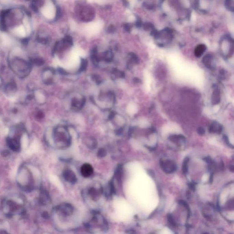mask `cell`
<instances>
[{"instance_id": "obj_1", "label": "cell", "mask_w": 234, "mask_h": 234, "mask_svg": "<svg viewBox=\"0 0 234 234\" xmlns=\"http://www.w3.org/2000/svg\"><path fill=\"white\" fill-rule=\"evenodd\" d=\"M10 65L12 70L21 78L29 75L32 68L31 63L25 59L17 57L11 59Z\"/></svg>"}, {"instance_id": "obj_2", "label": "cell", "mask_w": 234, "mask_h": 234, "mask_svg": "<svg viewBox=\"0 0 234 234\" xmlns=\"http://www.w3.org/2000/svg\"><path fill=\"white\" fill-rule=\"evenodd\" d=\"M17 181L20 187L25 190L32 189L34 184V178L32 173L28 168L23 167L19 170L17 176Z\"/></svg>"}, {"instance_id": "obj_3", "label": "cell", "mask_w": 234, "mask_h": 234, "mask_svg": "<svg viewBox=\"0 0 234 234\" xmlns=\"http://www.w3.org/2000/svg\"><path fill=\"white\" fill-rule=\"evenodd\" d=\"M22 205L17 202L16 201L12 199H7L4 202L3 210L6 214L13 216L19 209H21Z\"/></svg>"}, {"instance_id": "obj_4", "label": "cell", "mask_w": 234, "mask_h": 234, "mask_svg": "<svg viewBox=\"0 0 234 234\" xmlns=\"http://www.w3.org/2000/svg\"><path fill=\"white\" fill-rule=\"evenodd\" d=\"M160 165L162 170L166 173H175L177 170L176 164L172 160H163L161 159L160 161Z\"/></svg>"}, {"instance_id": "obj_5", "label": "cell", "mask_w": 234, "mask_h": 234, "mask_svg": "<svg viewBox=\"0 0 234 234\" xmlns=\"http://www.w3.org/2000/svg\"><path fill=\"white\" fill-rule=\"evenodd\" d=\"M20 135L18 136L16 135L11 137H9L7 139V145L9 148L13 151H19L21 148V143H20Z\"/></svg>"}, {"instance_id": "obj_6", "label": "cell", "mask_w": 234, "mask_h": 234, "mask_svg": "<svg viewBox=\"0 0 234 234\" xmlns=\"http://www.w3.org/2000/svg\"><path fill=\"white\" fill-rule=\"evenodd\" d=\"M54 72L52 69L46 68L43 72L42 79L43 82L46 84H50L52 81L53 76Z\"/></svg>"}, {"instance_id": "obj_7", "label": "cell", "mask_w": 234, "mask_h": 234, "mask_svg": "<svg viewBox=\"0 0 234 234\" xmlns=\"http://www.w3.org/2000/svg\"><path fill=\"white\" fill-rule=\"evenodd\" d=\"M221 91L218 87L215 86L211 95V103L213 105H217L221 102Z\"/></svg>"}, {"instance_id": "obj_8", "label": "cell", "mask_w": 234, "mask_h": 234, "mask_svg": "<svg viewBox=\"0 0 234 234\" xmlns=\"http://www.w3.org/2000/svg\"><path fill=\"white\" fill-rule=\"evenodd\" d=\"M80 172L81 174L84 177H89L93 173V168L89 164L85 163L81 166Z\"/></svg>"}, {"instance_id": "obj_9", "label": "cell", "mask_w": 234, "mask_h": 234, "mask_svg": "<svg viewBox=\"0 0 234 234\" xmlns=\"http://www.w3.org/2000/svg\"><path fill=\"white\" fill-rule=\"evenodd\" d=\"M63 176L65 179L69 183L75 184L77 181L75 174L71 170H65L64 172Z\"/></svg>"}, {"instance_id": "obj_10", "label": "cell", "mask_w": 234, "mask_h": 234, "mask_svg": "<svg viewBox=\"0 0 234 234\" xmlns=\"http://www.w3.org/2000/svg\"><path fill=\"white\" fill-rule=\"evenodd\" d=\"M213 58L211 54H207L203 57L202 62L205 67L210 70H214V65H213Z\"/></svg>"}, {"instance_id": "obj_11", "label": "cell", "mask_w": 234, "mask_h": 234, "mask_svg": "<svg viewBox=\"0 0 234 234\" xmlns=\"http://www.w3.org/2000/svg\"><path fill=\"white\" fill-rule=\"evenodd\" d=\"M17 89L15 84L13 82H10L5 87L4 92L7 96L12 97L15 94L17 90Z\"/></svg>"}, {"instance_id": "obj_12", "label": "cell", "mask_w": 234, "mask_h": 234, "mask_svg": "<svg viewBox=\"0 0 234 234\" xmlns=\"http://www.w3.org/2000/svg\"><path fill=\"white\" fill-rule=\"evenodd\" d=\"M66 130L65 129H63L61 130V131H59V129H57L56 132H55V136L56 139H57L59 142L60 141H64V142H69V138H68V135L65 131Z\"/></svg>"}, {"instance_id": "obj_13", "label": "cell", "mask_w": 234, "mask_h": 234, "mask_svg": "<svg viewBox=\"0 0 234 234\" xmlns=\"http://www.w3.org/2000/svg\"><path fill=\"white\" fill-rule=\"evenodd\" d=\"M222 126L216 121L212 123L209 128L210 133L220 134L222 131Z\"/></svg>"}, {"instance_id": "obj_14", "label": "cell", "mask_w": 234, "mask_h": 234, "mask_svg": "<svg viewBox=\"0 0 234 234\" xmlns=\"http://www.w3.org/2000/svg\"><path fill=\"white\" fill-rule=\"evenodd\" d=\"M207 47L206 45L203 44H201L198 45L195 48V54L196 57H200L206 50Z\"/></svg>"}, {"instance_id": "obj_15", "label": "cell", "mask_w": 234, "mask_h": 234, "mask_svg": "<svg viewBox=\"0 0 234 234\" xmlns=\"http://www.w3.org/2000/svg\"><path fill=\"white\" fill-rule=\"evenodd\" d=\"M58 210H60L63 214L67 215H70L72 212V206L67 204L61 205L59 206Z\"/></svg>"}, {"instance_id": "obj_16", "label": "cell", "mask_w": 234, "mask_h": 234, "mask_svg": "<svg viewBox=\"0 0 234 234\" xmlns=\"http://www.w3.org/2000/svg\"><path fill=\"white\" fill-rule=\"evenodd\" d=\"M43 13L47 18H52L54 15V11L52 6L50 5L46 6L43 10Z\"/></svg>"}, {"instance_id": "obj_17", "label": "cell", "mask_w": 234, "mask_h": 234, "mask_svg": "<svg viewBox=\"0 0 234 234\" xmlns=\"http://www.w3.org/2000/svg\"><path fill=\"white\" fill-rule=\"evenodd\" d=\"M169 139L174 143L179 144L181 141H184L185 140V137L181 135H173L169 137Z\"/></svg>"}, {"instance_id": "obj_18", "label": "cell", "mask_w": 234, "mask_h": 234, "mask_svg": "<svg viewBox=\"0 0 234 234\" xmlns=\"http://www.w3.org/2000/svg\"><path fill=\"white\" fill-rule=\"evenodd\" d=\"M129 60L128 65L129 67H132L134 65L138 63L139 60L137 56L134 53L129 54Z\"/></svg>"}, {"instance_id": "obj_19", "label": "cell", "mask_w": 234, "mask_h": 234, "mask_svg": "<svg viewBox=\"0 0 234 234\" xmlns=\"http://www.w3.org/2000/svg\"><path fill=\"white\" fill-rule=\"evenodd\" d=\"M15 32L17 35L20 37H25L26 35V31L23 26H20L16 28Z\"/></svg>"}, {"instance_id": "obj_20", "label": "cell", "mask_w": 234, "mask_h": 234, "mask_svg": "<svg viewBox=\"0 0 234 234\" xmlns=\"http://www.w3.org/2000/svg\"><path fill=\"white\" fill-rule=\"evenodd\" d=\"M189 161V158L188 157H186L184 160L183 167H182V171H183V173L184 175L186 174L188 172V163Z\"/></svg>"}, {"instance_id": "obj_21", "label": "cell", "mask_w": 234, "mask_h": 234, "mask_svg": "<svg viewBox=\"0 0 234 234\" xmlns=\"http://www.w3.org/2000/svg\"><path fill=\"white\" fill-rule=\"evenodd\" d=\"M35 98L36 101L39 103H42L44 101V96L42 93L39 91H36L35 93Z\"/></svg>"}, {"instance_id": "obj_22", "label": "cell", "mask_w": 234, "mask_h": 234, "mask_svg": "<svg viewBox=\"0 0 234 234\" xmlns=\"http://www.w3.org/2000/svg\"><path fill=\"white\" fill-rule=\"evenodd\" d=\"M178 203L180 205H183L184 207H185L186 209H187L188 211V218H189L190 217V214H191V211H190V208H189L188 203L185 201L183 200H180L178 201Z\"/></svg>"}, {"instance_id": "obj_23", "label": "cell", "mask_w": 234, "mask_h": 234, "mask_svg": "<svg viewBox=\"0 0 234 234\" xmlns=\"http://www.w3.org/2000/svg\"><path fill=\"white\" fill-rule=\"evenodd\" d=\"M225 6L230 11L233 12V0H225Z\"/></svg>"}, {"instance_id": "obj_24", "label": "cell", "mask_w": 234, "mask_h": 234, "mask_svg": "<svg viewBox=\"0 0 234 234\" xmlns=\"http://www.w3.org/2000/svg\"><path fill=\"white\" fill-rule=\"evenodd\" d=\"M89 194L92 198H95V197H98L100 195L99 191L95 188H92L90 189L89 191Z\"/></svg>"}, {"instance_id": "obj_25", "label": "cell", "mask_w": 234, "mask_h": 234, "mask_svg": "<svg viewBox=\"0 0 234 234\" xmlns=\"http://www.w3.org/2000/svg\"><path fill=\"white\" fill-rule=\"evenodd\" d=\"M167 218L168 221H169V222L171 224V225H173V226H176V222L175 221L173 215L170 214H167Z\"/></svg>"}, {"instance_id": "obj_26", "label": "cell", "mask_w": 234, "mask_h": 234, "mask_svg": "<svg viewBox=\"0 0 234 234\" xmlns=\"http://www.w3.org/2000/svg\"><path fill=\"white\" fill-rule=\"evenodd\" d=\"M223 139H224V140L225 142V143H226V144H227V145H228V146H229V147H230L232 148V149L234 148L233 146L232 145V144H231V143H230V141H229V138H228V136H226V135H224Z\"/></svg>"}, {"instance_id": "obj_27", "label": "cell", "mask_w": 234, "mask_h": 234, "mask_svg": "<svg viewBox=\"0 0 234 234\" xmlns=\"http://www.w3.org/2000/svg\"><path fill=\"white\" fill-rule=\"evenodd\" d=\"M197 133L200 136H203L205 133V129L202 127H199L197 128Z\"/></svg>"}, {"instance_id": "obj_28", "label": "cell", "mask_w": 234, "mask_h": 234, "mask_svg": "<svg viewBox=\"0 0 234 234\" xmlns=\"http://www.w3.org/2000/svg\"><path fill=\"white\" fill-rule=\"evenodd\" d=\"M197 184L195 182H191V183H189L188 184V187H189V189L192 190L193 191H195L196 190V185Z\"/></svg>"}, {"instance_id": "obj_29", "label": "cell", "mask_w": 234, "mask_h": 234, "mask_svg": "<svg viewBox=\"0 0 234 234\" xmlns=\"http://www.w3.org/2000/svg\"><path fill=\"white\" fill-rule=\"evenodd\" d=\"M144 29L147 30H149L150 29H153V25L150 23H146L144 25Z\"/></svg>"}, {"instance_id": "obj_30", "label": "cell", "mask_w": 234, "mask_h": 234, "mask_svg": "<svg viewBox=\"0 0 234 234\" xmlns=\"http://www.w3.org/2000/svg\"><path fill=\"white\" fill-rule=\"evenodd\" d=\"M106 155V152L105 150L103 149L99 150L98 152V156L100 157H103Z\"/></svg>"}, {"instance_id": "obj_31", "label": "cell", "mask_w": 234, "mask_h": 234, "mask_svg": "<svg viewBox=\"0 0 234 234\" xmlns=\"http://www.w3.org/2000/svg\"><path fill=\"white\" fill-rule=\"evenodd\" d=\"M203 161H205V162L207 163L208 164L210 163L211 162H212L213 160L211 159L210 157V156H207V157H204L203 159Z\"/></svg>"}, {"instance_id": "obj_32", "label": "cell", "mask_w": 234, "mask_h": 234, "mask_svg": "<svg viewBox=\"0 0 234 234\" xmlns=\"http://www.w3.org/2000/svg\"><path fill=\"white\" fill-rule=\"evenodd\" d=\"M186 197L187 198V199H189L191 198V192H190L189 191H188L186 192Z\"/></svg>"}, {"instance_id": "obj_33", "label": "cell", "mask_w": 234, "mask_h": 234, "mask_svg": "<svg viewBox=\"0 0 234 234\" xmlns=\"http://www.w3.org/2000/svg\"><path fill=\"white\" fill-rule=\"evenodd\" d=\"M199 0H196L195 2V6L196 8H198L199 7Z\"/></svg>"}, {"instance_id": "obj_34", "label": "cell", "mask_w": 234, "mask_h": 234, "mask_svg": "<svg viewBox=\"0 0 234 234\" xmlns=\"http://www.w3.org/2000/svg\"><path fill=\"white\" fill-rule=\"evenodd\" d=\"M213 173H212L211 174L210 177V184H212L213 183Z\"/></svg>"}, {"instance_id": "obj_35", "label": "cell", "mask_w": 234, "mask_h": 234, "mask_svg": "<svg viewBox=\"0 0 234 234\" xmlns=\"http://www.w3.org/2000/svg\"><path fill=\"white\" fill-rule=\"evenodd\" d=\"M147 148L150 151H153V150H155L156 148V147H147Z\"/></svg>"}, {"instance_id": "obj_36", "label": "cell", "mask_w": 234, "mask_h": 234, "mask_svg": "<svg viewBox=\"0 0 234 234\" xmlns=\"http://www.w3.org/2000/svg\"><path fill=\"white\" fill-rule=\"evenodd\" d=\"M230 170L232 173H233L234 171V167L233 165H231L230 167Z\"/></svg>"}, {"instance_id": "obj_37", "label": "cell", "mask_w": 234, "mask_h": 234, "mask_svg": "<svg viewBox=\"0 0 234 234\" xmlns=\"http://www.w3.org/2000/svg\"><path fill=\"white\" fill-rule=\"evenodd\" d=\"M2 79L0 76V87L2 86Z\"/></svg>"}]
</instances>
